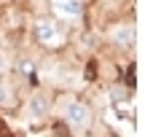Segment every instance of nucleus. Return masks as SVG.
<instances>
[{
	"label": "nucleus",
	"mask_w": 153,
	"mask_h": 137,
	"mask_svg": "<svg viewBox=\"0 0 153 137\" xmlns=\"http://www.w3.org/2000/svg\"><path fill=\"white\" fill-rule=\"evenodd\" d=\"M62 116H65V121H67L70 127H75V129H86V127L91 124V110H89L83 102H75V100H70V102L62 108Z\"/></svg>",
	"instance_id": "obj_1"
},
{
	"label": "nucleus",
	"mask_w": 153,
	"mask_h": 137,
	"mask_svg": "<svg viewBox=\"0 0 153 137\" xmlns=\"http://www.w3.org/2000/svg\"><path fill=\"white\" fill-rule=\"evenodd\" d=\"M35 35H38V40L46 43V46H54V43L59 40V30H56V24H54L51 19H40V22L35 24Z\"/></svg>",
	"instance_id": "obj_2"
},
{
	"label": "nucleus",
	"mask_w": 153,
	"mask_h": 137,
	"mask_svg": "<svg viewBox=\"0 0 153 137\" xmlns=\"http://www.w3.org/2000/svg\"><path fill=\"white\" fill-rule=\"evenodd\" d=\"M51 8L62 19H78L81 16V0H51Z\"/></svg>",
	"instance_id": "obj_3"
},
{
	"label": "nucleus",
	"mask_w": 153,
	"mask_h": 137,
	"mask_svg": "<svg viewBox=\"0 0 153 137\" xmlns=\"http://www.w3.org/2000/svg\"><path fill=\"white\" fill-rule=\"evenodd\" d=\"M113 40L118 43V46H132L134 43V27H116V32H113Z\"/></svg>",
	"instance_id": "obj_4"
},
{
	"label": "nucleus",
	"mask_w": 153,
	"mask_h": 137,
	"mask_svg": "<svg viewBox=\"0 0 153 137\" xmlns=\"http://www.w3.org/2000/svg\"><path fill=\"white\" fill-rule=\"evenodd\" d=\"M30 110H32V116H43V113L48 110V100H46L43 94L32 97V102H30Z\"/></svg>",
	"instance_id": "obj_5"
},
{
	"label": "nucleus",
	"mask_w": 153,
	"mask_h": 137,
	"mask_svg": "<svg viewBox=\"0 0 153 137\" xmlns=\"http://www.w3.org/2000/svg\"><path fill=\"white\" fill-rule=\"evenodd\" d=\"M0 102H3V105H8V102H11V97H8V89H5L3 83H0Z\"/></svg>",
	"instance_id": "obj_6"
},
{
	"label": "nucleus",
	"mask_w": 153,
	"mask_h": 137,
	"mask_svg": "<svg viewBox=\"0 0 153 137\" xmlns=\"http://www.w3.org/2000/svg\"><path fill=\"white\" fill-rule=\"evenodd\" d=\"M5 67H8V62H5V57H0V75L5 73Z\"/></svg>",
	"instance_id": "obj_7"
}]
</instances>
